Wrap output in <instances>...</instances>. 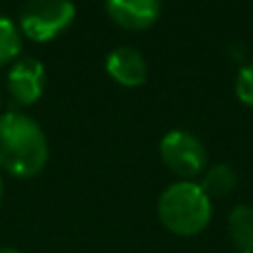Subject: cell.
Listing matches in <instances>:
<instances>
[{"label":"cell","mask_w":253,"mask_h":253,"mask_svg":"<svg viewBox=\"0 0 253 253\" xmlns=\"http://www.w3.org/2000/svg\"><path fill=\"white\" fill-rule=\"evenodd\" d=\"M49 142L42 126L27 114L0 116V169L13 178H34L47 167Z\"/></svg>","instance_id":"cell-1"},{"label":"cell","mask_w":253,"mask_h":253,"mask_svg":"<svg viewBox=\"0 0 253 253\" xmlns=\"http://www.w3.org/2000/svg\"><path fill=\"white\" fill-rule=\"evenodd\" d=\"M2 196H4V180H2V173H0V202H2Z\"/></svg>","instance_id":"cell-12"},{"label":"cell","mask_w":253,"mask_h":253,"mask_svg":"<svg viewBox=\"0 0 253 253\" xmlns=\"http://www.w3.org/2000/svg\"><path fill=\"white\" fill-rule=\"evenodd\" d=\"M105 69L123 87H140L149 78V65L144 56L133 47H118L107 56Z\"/></svg>","instance_id":"cell-7"},{"label":"cell","mask_w":253,"mask_h":253,"mask_svg":"<svg viewBox=\"0 0 253 253\" xmlns=\"http://www.w3.org/2000/svg\"><path fill=\"white\" fill-rule=\"evenodd\" d=\"M229 238L238 253H253V207L236 205L227 220Z\"/></svg>","instance_id":"cell-8"},{"label":"cell","mask_w":253,"mask_h":253,"mask_svg":"<svg viewBox=\"0 0 253 253\" xmlns=\"http://www.w3.org/2000/svg\"><path fill=\"white\" fill-rule=\"evenodd\" d=\"M213 207L202 187L193 180L173 182L158 198V218L173 236L191 238L202 233L211 222Z\"/></svg>","instance_id":"cell-2"},{"label":"cell","mask_w":253,"mask_h":253,"mask_svg":"<svg viewBox=\"0 0 253 253\" xmlns=\"http://www.w3.org/2000/svg\"><path fill=\"white\" fill-rule=\"evenodd\" d=\"M160 158L171 173L182 180H193L207 169V149L191 131L173 129L162 135Z\"/></svg>","instance_id":"cell-4"},{"label":"cell","mask_w":253,"mask_h":253,"mask_svg":"<svg viewBox=\"0 0 253 253\" xmlns=\"http://www.w3.org/2000/svg\"><path fill=\"white\" fill-rule=\"evenodd\" d=\"M236 96L247 107H253V62L245 65L236 76Z\"/></svg>","instance_id":"cell-11"},{"label":"cell","mask_w":253,"mask_h":253,"mask_svg":"<svg viewBox=\"0 0 253 253\" xmlns=\"http://www.w3.org/2000/svg\"><path fill=\"white\" fill-rule=\"evenodd\" d=\"M107 13L118 27L129 31H144L160 18V0H107Z\"/></svg>","instance_id":"cell-6"},{"label":"cell","mask_w":253,"mask_h":253,"mask_svg":"<svg viewBox=\"0 0 253 253\" xmlns=\"http://www.w3.org/2000/svg\"><path fill=\"white\" fill-rule=\"evenodd\" d=\"M0 253H20L18 249H11V247H2V249H0Z\"/></svg>","instance_id":"cell-13"},{"label":"cell","mask_w":253,"mask_h":253,"mask_svg":"<svg viewBox=\"0 0 253 253\" xmlns=\"http://www.w3.org/2000/svg\"><path fill=\"white\" fill-rule=\"evenodd\" d=\"M202 191L209 196V200L215 198H227L229 193L236 189L238 184V173L231 165H213L205 169L202 173V182H198Z\"/></svg>","instance_id":"cell-9"},{"label":"cell","mask_w":253,"mask_h":253,"mask_svg":"<svg viewBox=\"0 0 253 253\" xmlns=\"http://www.w3.org/2000/svg\"><path fill=\"white\" fill-rule=\"evenodd\" d=\"M44 67L36 58H18L16 62H11V69L7 74V87L11 98L18 105H34L40 100L44 91Z\"/></svg>","instance_id":"cell-5"},{"label":"cell","mask_w":253,"mask_h":253,"mask_svg":"<svg viewBox=\"0 0 253 253\" xmlns=\"http://www.w3.org/2000/svg\"><path fill=\"white\" fill-rule=\"evenodd\" d=\"M74 18L71 0H27L18 16V29L34 42H49L69 29Z\"/></svg>","instance_id":"cell-3"},{"label":"cell","mask_w":253,"mask_h":253,"mask_svg":"<svg viewBox=\"0 0 253 253\" xmlns=\"http://www.w3.org/2000/svg\"><path fill=\"white\" fill-rule=\"evenodd\" d=\"M0 105H2V98H0Z\"/></svg>","instance_id":"cell-14"},{"label":"cell","mask_w":253,"mask_h":253,"mask_svg":"<svg viewBox=\"0 0 253 253\" xmlns=\"http://www.w3.org/2000/svg\"><path fill=\"white\" fill-rule=\"evenodd\" d=\"M22 51V34L9 18L0 16V67L16 62Z\"/></svg>","instance_id":"cell-10"}]
</instances>
